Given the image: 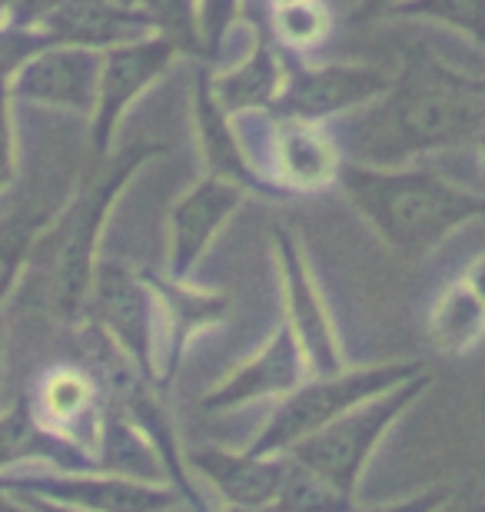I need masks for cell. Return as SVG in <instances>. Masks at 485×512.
Segmentation results:
<instances>
[{"label": "cell", "instance_id": "1", "mask_svg": "<svg viewBox=\"0 0 485 512\" xmlns=\"http://www.w3.org/2000/svg\"><path fill=\"white\" fill-rule=\"evenodd\" d=\"M479 133H485L482 80L416 54L386 94L346 127V147L363 167H399L409 157L459 147Z\"/></svg>", "mask_w": 485, "mask_h": 512}, {"label": "cell", "instance_id": "2", "mask_svg": "<svg viewBox=\"0 0 485 512\" xmlns=\"http://www.w3.org/2000/svg\"><path fill=\"white\" fill-rule=\"evenodd\" d=\"M336 180L379 237L406 260H422L462 223L485 213V197L426 170L346 163Z\"/></svg>", "mask_w": 485, "mask_h": 512}, {"label": "cell", "instance_id": "3", "mask_svg": "<svg viewBox=\"0 0 485 512\" xmlns=\"http://www.w3.org/2000/svg\"><path fill=\"white\" fill-rule=\"evenodd\" d=\"M160 150V143H130L120 157L110 160V167L94 180V187L80 193L70 213L60 220L54 260H50L47 273V303L64 323H77L87 313L90 286H94L97 273V243L113 200L127 187L133 170L143 167L150 157H157Z\"/></svg>", "mask_w": 485, "mask_h": 512}, {"label": "cell", "instance_id": "4", "mask_svg": "<svg viewBox=\"0 0 485 512\" xmlns=\"http://www.w3.org/2000/svg\"><path fill=\"white\" fill-rule=\"evenodd\" d=\"M419 373H426L422 363H386L353 373L339 370L333 376H316L313 383H299L290 396H283V403L276 406L270 423L263 426V433L246 449L260 456L290 453L296 443L319 433V429L349 413L353 406L366 403V399L386 393V389L406 383Z\"/></svg>", "mask_w": 485, "mask_h": 512}, {"label": "cell", "instance_id": "5", "mask_svg": "<svg viewBox=\"0 0 485 512\" xmlns=\"http://www.w3.org/2000/svg\"><path fill=\"white\" fill-rule=\"evenodd\" d=\"M426 386H429V373H419L406 383L386 389V393L366 399V403L353 406L349 413L323 426L319 433L296 443L290 449V456L306 463L309 469H316L319 476H326L346 496H353L359 479L366 473V463L373 459L376 446L383 443L389 426L426 393Z\"/></svg>", "mask_w": 485, "mask_h": 512}, {"label": "cell", "instance_id": "6", "mask_svg": "<svg viewBox=\"0 0 485 512\" xmlns=\"http://www.w3.org/2000/svg\"><path fill=\"white\" fill-rule=\"evenodd\" d=\"M87 310L94 313L100 330L120 346V353L143 376H153L157 363V296L147 280L130 273L123 263H100L90 286Z\"/></svg>", "mask_w": 485, "mask_h": 512}, {"label": "cell", "instance_id": "7", "mask_svg": "<svg viewBox=\"0 0 485 512\" xmlns=\"http://www.w3.org/2000/svg\"><path fill=\"white\" fill-rule=\"evenodd\" d=\"M0 483L87 512H167L177 489L117 473H4Z\"/></svg>", "mask_w": 485, "mask_h": 512}, {"label": "cell", "instance_id": "8", "mask_svg": "<svg viewBox=\"0 0 485 512\" xmlns=\"http://www.w3.org/2000/svg\"><path fill=\"white\" fill-rule=\"evenodd\" d=\"M396 74H386L383 67L366 64H326L303 67L290 74L286 87L276 94L273 110L283 120H316L346 114L353 107L373 104L392 87Z\"/></svg>", "mask_w": 485, "mask_h": 512}, {"label": "cell", "instance_id": "9", "mask_svg": "<svg viewBox=\"0 0 485 512\" xmlns=\"http://www.w3.org/2000/svg\"><path fill=\"white\" fill-rule=\"evenodd\" d=\"M103 50L80 44H47L27 57L10 77V94L40 107L94 114L100 87Z\"/></svg>", "mask_w": 485, "mask_h": 512}, {"label": "cell", "instance_id": "10", "mask_svg": "<svg viewBox=\"0 0 485 512\" xmlns=\"http://www.w3.org/2000/svg\"><path fill=\"white\" fill-rule=\"evenodd\" d=\"M180 44L167 34H150L130 44H117L103 50L100 67V87H97V107H94V150L107 153L113 130L127 107L157 80L170 60L180 54Z\"/></svg>", "mask_w": 485, "mask_h": 512}, {"label": "cell", "instance_id": "11", "mask_svg": "<svg viewBox=\"0 0 485 512\" xmlns=\"http://www.w3.org/2000/svg\"><path fill=\"white\" fill-rule=\"evenodd\" d=\"M276 250H280V270H283L286 326L293 330L309 370L316 376H333L343 370V353H339L333 320H329L326 306L319 300L313 280H309L306 260L299 256L296 240L286 230L276 233Z\"/></svg>", "mask_w": 485, "mask_h": 512}, {"label": "cell", "instance_id": "12", "mask_svg": "<svg viewBox=\"0 0 485 512\" xmlns=\"http://www.w3.org/2000/svg\"><path fill=\"white\" fill-rule=\"evenodd\" d=\"M306 370V356L299 350L293 330L283 323L253 360H246L240 370H233L220 386H213L200 399V409H206V413H230V409L253 403V399L290 396L306 380Z\"/></svg>", "mask_w": 485, "mask_h": 512}, {"label": "cell", "instance_id": "13", "mask_svg": "<svg viewBox=\"0 0 485 512\" xmlns=\"http://www.w3.org/2000/svg\"><path fill=\"white\" fill-rule=\"evenodd\" d=\"M240 200L243 187L223 177H206L187 197H180L170 217V270L177 280H183L203 260L216 230L233 217Z\"/></svg>", "mask_w": 485, "mask_h": 512}, {"label": "cell", "instance_id": "14", "mask_svg": "<svg viewBox=\"0 0 485 512\" xmlns=\"http://www.w3.org/2000/svg\"><path fill=\"white\" fill-rule=\"evenodd\" d=\"M40 30L57 44H80L94 50H110L117 44L160 34L150 14L137 7H123L117 0H60Z\"/></svg>", "mask_w": 485, "mask_h": 512}, {"label": "cell", "instance_id": "15", "mask_svg": "<svg viewBox=\"0 0 485 512\" xmlns=\"http://www.w3.org/2000/svg\"><path fill=\"white\" fill-rule=\"evenodd\" d=\"M190 466L210 483L226 506L273 509L276 489L283 479V453H226V449H196Z\"/></svg>", "mask_w": 485, "mask_h": 512}, {"label": "cell", "instance_id": "16", "mask_svg": "<svg viewBox=\"0 0 485 512\" xmlns=\"http://www.w3.org/2000/svg\"><path fill=\"white\" fill-rule=\"evenodd\" d=\"M339 147L319 124L309 120H283L273 130V173L280 183L296 190H316L336 180Z\"/></svg>", "mask_w": 485, "mask_h": 512}, {"label": "cell", "instance_id": "17", "mask_svg": "<svg viewBox=\"0 0 485 512\" xmlns=\"http://www.w3.org/2000/svg\"><path fill=\"white\" fill-rule=\"evenodd\" d=\"M34 406L37 423L50 429L54 436L67 439L70 446H77L80 429L90 416H94L97 406V386L87 373L70 370V366H60V370H50L37 386V396L30 399Z\"/></svg>", "mask_w": 485, "mask_h": 512}, {"label": "cell", "instance_id": "18", "mask_svg": "<svg viewBox=\"0 0 485 512\" xmlns=\"http://www.w3.org/2000/svg\"><path fill=\"white\" fill-rule=\"evenodd\" d=\"M34 459H44V463H54V466H80L84 456H80V449L70 446L67 439H60L50 433V429L40 426L30 399H20L14 409H7V413L0 416V476H4L10 466L34 463Z\"/></svg>", "mask_w": 485, "mask_h": 512}, {"label": "cell", "instance_id": "19", "mask_svg": "<svg viewBox=\"0 0 485 512\" xmlns=\"http://www.w3.org/2000/svg\"><path fill=\"white\" fill-rule=\"evenodd\" d=\"M196 127H200V143H203V157L210 167V177L233 180L240 187H256V177L246 163L240 143H236L230 124H226V110L220 107V100L213 94L210 74H200L196 80Z\"/></svg>", "mask_w": 485, "mask_h": 512}, {"label": "cell", "instance_id": "20", "mask_svg": "<svg viewBox=\"0 0 485 512\" xmlns=\"http://www.w3.org/2000/svg\"><path fill=\"white\" fill-rule=\"evenodd\" d=\"M150 286H153V296H157V310L167 313V326H170L167 366H170V376H173L187 340L196 330H203V326L223 320L226 310H230V300H226L223 293L187 290V286H180V280L173 286L153 280Z\"/></svg>", "mask_w": 485, "mask_h": 512}, {"label": "cell", "instance_id": "21", "mask_svg": "<svg viewBox=\"0 0 485 512\" xmlns=\"http://www.w3.org/2000/svg\"><path fill=\"white\" fill-rule=\"evenodd\" d=\"M280 80V60H276L270 40L260 37V44H256V50L240 67L223 74L220 80H210V84L226 114H236V110L273 107L276 94H280Z\"/></svg>", "mask_w": 485, "mask_h": 512}, {"label": "cell", "instance_id": "22", "mask_svg": "<svg viewBox=\"0 0 485 512\" xmlns=\"http://www.w3.org/2000/svg\"><path fill=\"white\" fill-rule=\"evenodd\" d=\"M432 343L442 353H462L485 333V303L466 283L456 280L446 293L439 296L436 310L429 323Z\"/></svg>", "mask_w": 485, "mask_h": 512}, {"label": "cell", "instance_id": "23", "mask_svg": "<svg viewBox=\"0 0 485 512\" xmlns=\"http://www.w3.org/2000/svg\"><path fill=\"white\" fill-rule=\"evenodd\" d=\"M353 496L336 489L326 476L283 453V479L276 489L273 512H349Z\"/></svg>", "mask_w": 485, "mask_h": 512}, {"label": "cell", "instance_id": "24", "mask_svg": "<svg viewBox=\"0 0 485 512\" xmlns=\"http://www.w3.org/2000/svg\"><path fill=\"white\" fill-rule=\"evenodd\" d=\"M50 223V200H34L24 210H14L0 220V303L14 290L20 270L34 253L37 237Z\"/></svg>", "mask_w": 485, "mask_h": 512}, {"label": "cell", "instance_id": "25", "mask_svg": "<svg viewBox=\"0 0 485 512\" xmlns=\"http://www.w3.org/2000/svg\"><path fill=\"white\" fill-rule=\"evenodd\" d=\"M392 14L442 20V24L466 30L469 37H476L485 47V0H406Z\"/></svg>", "mask_w": 485, "mask_h": 512}, {"label": "cell", "instance_id": "26", "mask_svg": "<svg viewBox=\"0 0 485 512\" xmlns=\"http://www.w3.org/2000/svg\"><path fill=\"white\" fill-rule=\"evenodd\" d=\"M276 34H280L283 44L316 47L329 34V17L316 0H299V4L276 10Z\"/></svg>", "mask_w": 485, "mask_h": 512}, {"label": "cell", "instance_id": "27", "mask_svg": "<svg viewBox=\"0 0 485 512\" xmlns=\"http://www.w3.org/2000/svg\"><path fill=\"white\" fill-rule=\"evenodd\" d=\"M54 44L40 27H4L0 30V80H10L27 57H34L40 47Z\"/></svg>", "mask_w": 485, "mask_h": 512}, {"label": "cell", "instance_id": "28", "mask_svg": "<svg viewBox=\"0 0 485 512\" xmlns=\"http://www.w3.org/2000/svg\"><path fill=\"white\" fill-rule=\"evenodd\" d=\"M236 7H240V0H200V40L210 54H216L220 40L230 30Z\"/></svg>", "mask_w": 485, "mask_h": 512}, {"label": "cell", "instance_id": "29", "mask_svg": "<svg viewBox=\"0 0 485 512\" xmlns=\"http://www.w3.org/2000/svg\"><path fill=\"white\" fill-rule=\"evenodd\" d=\"M17 177L14 120H10V80H0V193Z\"/></svg>", "mask_w": 485, "mask_h": 512}, {"label": "cell", "instance_id": "30", "mask_svg": "<svg viewBox=\"0 0 485 512\" xmlns=\"http://www.w3.org/2000/svg\"><path fill=\"white\" fill-rule=\"evenodd\" d=\"M446 496H449V489L439 486V489H426V493H419V496H412V499H399V503H389V506L349 509V512H432Z\"/></svg>", "mask_w": 485, "mask_h": 512}, {"label": "cell", "instance_id": "31", "mask_svg": "<svg viewBox=\"0 0 485 512\" xmlns=\"http://www.w3.org/2000/svg\"><path fill=\"white\" fill-rule=\"evenodd\" d=\"M432 512H485V489H449V496Z\"/></svg>", "mask_w": 485, "mask_h": 512}, {"label": "cell", "instance_id": "32", "mask_svg": "<svg viewBox=\"0 0 485 512\" xmlns=\"http://www.w3.org/2000/svg\"><path fill=\"white\" fill-rule=\"evenodd\" d=\"M0 512H44V509H40L30 496L0 483Z\"/></svg>", "mask_w": 485, "mask_h": 512}, {"label": "cell", "instance_id": "33", "mask_svg": "<svg viewBox=\"0 0 485 512\" xmlns=\"http://www.w3.org/2000/svg\"><path fill=\"white\" fill-rule=\"evenodd\" d=\"M462 283H466L469 290L476 293L479 300L485 303V253L479 256V260H472V263H469V270L462 273Z\"/></svg>", "mask_w": 485, "mask_h": 512}, {"label": "cell", "instance_id": "34", "mask_svg": "<svg viewBox=\"0 0 485 512\" xmlns=\"http://www.w3.org/2000/svg\"><path fill=\"white\" fill-rule=\"evenodd\" d=\"M402 4H406V0H363V7H359V20H369V17L383 14V10H396Z\"/></svg>", "mask_w": 485, "mask_h": 512}, {"label": "cell", "instance_id": "35", "mask_svg": "<svg viewBox=\"0 0 485 512\" xmlns=\"http://www.w3.org/2000/svg\"><path fill=\"white\" fill-rule=\"evenodd\" d=\"M30 496L34 503L44 509V512H87V509H74V506H64V503H54V499H44V496H34V493H24Z\"/></svg>", "mask_w": 485, "mask_h": 512}, {"label": "cell", "instance_id": "36", "mask_svg": "<svg viewBox=\"0 0 485 512\" xmlns=\"http://www.w3.org/2000/svg\"><path fill=\"white\" fill-rule=\"evenodd\" d=\"M14 14H17V0H0V30L14 27Z\"/></svg>", "mask_w": 485, "mask_h": 512}, {"label": "cell", "instance_id": "37", "mask_svg": "<svg viewBox=\"0 0 485 512\" xmlns=\"http://www.w3.org/2000/svg\"><path fill=\"white\" fill-rule=\"evenodd\" d=\"M223 512H273V509H250V506H226Z\"/></svg>", "mask_w": 485, "mask_h": 512}, {"label": "cell", "instance_id": "38", "mask_svg": "<svg viewBox=\"0 0 485 512\" xmlns=\"http://www.w3.org/2000/svg\"><path fill=\"white\" fill-rule=\"evenodd\" d=\"M117 4H123V7H137V10H143V7H147V0H117Z\"/></svg>", "mask_w": 485, "mask_h": 512}, {"label": "cell", "instance_id": "39", "mask_svg": "<svg viewBox=\"0 0 485 512\" xmlns=\"http://www.w3.org/2000/svg\"><path fill=\"white\" fill-rule=\"evenodd\" d=\"M270 4L280 10V7H290V4H299V0H270Z\"/></svg>", "mask_w": 485, "mask_h": 512}, {"label": "cell", "instance_id": "40", "mask_svg": "<svg viewBox=\"0 0 485 512\" xmlns=\"http://www.w3.org/2000/svg\"><path fill=\"white\" fill-rule=\"evenodd\" d=\"M476 143H479V150H482V157H485V133H479Z\"/></svg>", "mask_w": 485, "mask_h": 512}, {"label": "cell", "instance_id": "41", "mask_svg": "<svg viewBox=\"0 0 485 512\" xmlns=\"http://www.w3.org/2000/svg\"><path fill=\"white\" fill-rule=\"evenodd\" d=\"M0 346H4V333H0Z\"/></svg>", "mask_w": 485, "mask_h": 512}]
</instances>
